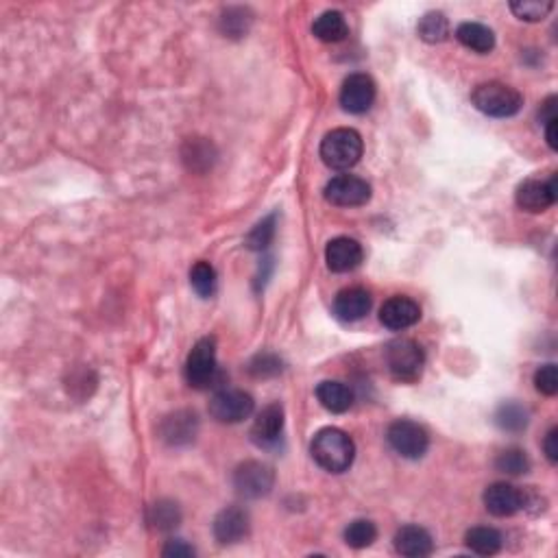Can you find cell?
<instances>
[{
	"instance_id": "6da1fadb",
	"label": "cell",
	"mask_w": 558,
	"mask_h": 558,
	"mask_svg": "<svg viewBox=\"0 0 558 558\" xmlns=\"http://www.w3.org/2000/svg\"><path fill=\"white\" fill-rule=\"evenodd\" d=\"M310 454L321 469L330 474H343L354 465L356 445L347 432L339 427H323L310 443Z\"/></svg>"
},
{
	"instance_id": "7a4b0ae2",
	"label": "cell",
	"mask_w": 558,
	"mask_h": 558,
	"mask_svg": "<svg viewBox=\"0 0 558 558\" xmlns=\"http://www.w3.org/2000/svg\"><path fill=\"white\" fill-rule=\"evenodd\" d=\"M471 103L476 105L477 112L491 116V118H511V116L519 114V109L524 107V97L512 85L489 82L480 83L471 92Z\"/></svg>"
},
{
	"instance_id": "3957f363",
	"label": "cell",
	"mask_w": 558,
	"mask_h": 558,
	"mask_svg": "<svg viewBox=\"0 0 558 558\" xmlns=\"http://www.w3.org/2000/svg\"><path fill=\"white\" fill-rule=\"evenodd\" d=\"M362 135L356 129L340 127L330 132L321 142V159L334 170H349L362 158Z\"/></svg>"
},
{
	"instance_id": "277c9868",
	"label": "cell",
	"mask_w": 558,
	"mask_h": 558,
	"mask_svg": "<svg viewBox=\"0 0 558 558\" xmlns=\"http://www.w3.org/2000/svg\"><path fill=\"white\" fill-rule=\"evenodd\" d=\"M386 366L401 384H412L421 378L425 366V351L416 340L397 339L386 347Z\"/></svg>"
},
{
	"instance_id": "5b68a950",
	"label": "cell",
	"mask_w": 558,
	"mask_h": 558,
	"mask_svg": "<svg viewBox=\"0 0 558 558\" xmlns=\"http://www.w3.org/2000/svg\"><path fill=\"white\" fill-rule=\"evenodd\" d=\"M386 441L401 459L408 460L424 459L427 447H430V436H427L425 427L410 419L393 421L386 430Z\"/></svg>"
},
{
	"instance_id": "8992f818",
	"label": "cell",
	"mask_w": 558,
	"mask_h": 558,
	"mask_svg": "<svg viewBox=\"0 0 558 558\" xmlns=\"http://www.w3.org/2000/svg\"><path fill=\"white\" fill-rule=\"evenodd\" d=\"M216 371H219V362H216V340L205 336L194 343L190 349L188 360H185V380L193 389H208L216 380Z\"/></svg>"
},
{
	"instance_id": "52a82bcc",
	"label": "cell",
	"mask_w": 558,
	"mask_h": 558,
	"mask_svg": "<svg viewBox=\"0 0 558 558\" xmlns=\"http://www.w3.org/2000/svg\"><path fill=\"white\" fill-rule=\"evenodd\" d=\"M255 410V401L246 391L223 389L210 399V415L219 424H240Z\"/></svg>"
},
{
	"instance_id": "ba28073f",
	"label": "cell",
	"mask_w": 558,
	"mask_h": 558,
	"mask_svg": "<svg viewBox=\"0 0 558 558\" xmlns=\"http://www.w3.org/2000/svg\"><path fill=\"white\" fill-rule=\"evenodd\" d=\"M234 486L246 500H260L275 486L273 467L258 460H246L234 471Z\"/></svg>"
},
{
	"instance_id": "9c48e42d",
	"label": "cell",
	"mask_w": 558,
	"mask_h": 558,
	"mask_svg": "<svg viewBox=\"0 0 558 558\" xmlns=\"http://www.w3.org/2000/svg\"><path fill=\"white\" fill-rule=\"evenodd\" d=\"M323 194L336 208H360L371 201V185L356 175H339L328 181Z\"/></svg>"
},
{
	"instance_id": "30bf717a",
	"label": "cell",
	"mask_w": 558,
	"mask_h": 558,
	"mask_svg": "<svg viewBox=\"0 0 558 558\" xmlns=\"http://www.w3.org/2000/svg\"><path fill=\"white\" fill-rule=\"evenodd\" d=\"M375 97H378L375 82L365 73L349 74L343 82V88H340V105H343L345 112L356 116L369 112L371 105L375 103Z\"/></svg>"
},
{
	"instance_id": "8fae6325",
	"label": "cell",
	"mask_w": 558,
	"mask_h": 558,
	"mask_svg": "<svg viewBox=\"0 0 558 558\" xmlns=\"http://www.w3.org/2000/svg\"><path fill=\"white\" fill-rule=\"evenodd\" d=\"M556 175H552L550 179H526L524 184H519L515 193L517 205L532 214L550 210L556 203Z\"/></svg>"
},
{
	"instance_id": "7c38bea8",
	"label": "cell",
	"mask_w": 558,
	"mask_h": 558,
	"mask_svg": "<svg viewBox=\"0 0 558 558\" xmlns=\"http://www.w3.org/2000/svg\"><path fill=\"white\" fill-rule=\"evenodd\" d=\"M421 319V308L415 299L406 295H395L391 299L384 301L380 310V321L384 328L399 331L408 330L412 325L419 323Z\"/></svg>"
},
{
	"instance_id": "4fadbf2b",
	"label": "cell",
	"mask_w": 558,
	"mask_h": 558,
	"mask_svg": "<svg viewBox=\"0 0 558 558\" xmlns=\"http://www.w3.org/2000/svg\"><path fill=\"white\" fill-rule=\"evenodd\" d=\"M362 258H365L362 245L349 236H339L325 246V262H328L331 273H349V270L358 269Z\"/></svg>"
},
{
	"instance_id": "5bb4252c",
	"label": "cell",
	"mask_w": 558,
	"mask_h": 558,
	"mask_svg": "<svg viewBox=\"0 0 558 558\" xmlns=\"http://www.w3.org/2000/svg\"><path fill=\"white\" fill-rule=\"evenodd\" d=\"M485 509L493 517H512L524 509V491L509 482H495L485 491Z\"/></svg>"
},
{
	"instance_id": "9a60e30c",
	"label": "cell",
	"mask_w": 558,
	"mask_h": 558,
	"mask_svg": "<svg viewBox=\"0 0 558 558\" xmlns=\"http://www.w3.org/2000/svg\"><path fill=\"white\" fill-rule=\"evenodd\" d=\"M197 432H199V419L193 410L173 412V415L164 416L162 425H159L162 441L173 447L193 443Z\"/></svg>"
},
{
	"instance_id": "2e32d148",
	"label": "cell",
	"mask_w": 558,
	"mask_h": 558,
	"mask_svg": "<svg viewBox=\"0 0 558 558\" xmlns=\"http://www.w3.org/2000/svg\"><path fill=\"white\" fill-rule=\"evenodd\" d=\"M214 537L220 545H234L249 535V515L245 509L229 506L216 515L214 519Z\"/></svg>"
},
{
	"instance_id": "e0dca14e",
	"label": "cell",
	"mask_w": 558,
	"mask_h": 558,
	"mask_svg": "<svg viewBox=\"0 0 558 558\" xmlns=\"http://www.w3.org/2000/svg\"><path fill=\"white\" fill-rule=\"evenodd\" d=\"M281 432H284V408L281 404H269L255 416L251 439L258 447H273L279 443Z\"/></svg>"
},
{
	"instance_id": "ac0fdd59",
	"label": "cell",
	"mask_w": 558,
	"mask_h": 558,
	"mask_svg": "<svg viewBox=\"0 0 558 558\" xmlns=\"http://www.w3.org/2000/svg\"><path fill=\"white\" fill-rule=\"evenodd\" d=\"M371 305H373V296L366 288L360 286H351V288L340 290L334 299V314L345 323H354V321L365 319L369 314Z\"/></svg>"
},
{
	"instance_id": "d6986e66",
	"label": "cell",
	"mask_w": 558,
	"mask_h": 558,
	"mask_svg": "<svg viewBox=\"0 0 558 558\" xmlns=\"http://www.w3.org/2000/svg\"><path fill=\"white\" fill-rule=\"evenodd\" d=\"M395 550L401 556L425 558L434 552V539L421 526H404L395 535Z\"/></svg>"
},
{
	"instance_id": "ffe728a7",
	"label": "cell",
	"mask_w": 558,
	"mask_h": 558,
	"mask_svg": "<svg viewBox=\"0 0 558 558\" xmlns=\"http://www.w3.org/2000/svg\"><path fill=\"white\" fill-rule=\"evenodd\" d=\"M316 399L328 412L343 415L354 404V391L339 380H325L316 386Z\"/></svg>"
},
{
	"instance_id": "44dd1931",
	"label": "cell",
	"mask_w": 558,
	"mask_h": 558,
	"mask_svg": "<svg viewBox=\"0 0 558 558\" xmlns=\"http://www.w3.org/2000/svg\"><path fill=\"white\" fill-rule=\"evenodd\" d=\"M456 39L465 48L474 50V53L486 55L495 48V33L491 31L486 24L480 22H462L456 29Z\"/></svg>"
},
{
	"instance_id": "7402d4cb",
	"label": "cell",
	"mask_w": 558,
	"mask_h": 558,
	"mask_svg": "<svg viewBox=\"0 0 558 558\" xmlns=\"http://www.w3.org/2000/svg\"><path fill=\"white\" fill-rule=\"evenodd\" d=\"M313 33L314 38L321 39V42L336 44L343 42L347 35H349V27H347V20L343 13L336 12V9H330V12H323L314 20Z\"/></svg>"
},
{
	"instance_id": "603a6c76",
	"label": "cell",
	"mask_w": 558,
	"mask_h": 558,
	"mask_svg": "<svg viewBox=\"0 0 558 558\" xmlns=\"http://www.w3.org/2000/svg\"><path fill=\"white\" fill-rule=\"evenodd\" d=\"M465 543L471 552H476V554L493 556L502 550L504 539H502L500 530H495V528L476 526L465 535Z\"/></svg>"
},
{
	"instance_id": "cb8c5ba5",
	"label": "cell",
	"mask_w": 558,
	"mask_h": 558,
	"mask_svg": "<svg viewBox=\"0 0 558 558\" xmlns=\"http://www.w3.org/2000/svg\"><path fill=\"white\" fill-rule=\"evenodd\" d=\"M147 521L150 528L159 532H170L181 524V511L175 502L162 500L158 504H153L147 512Z\"/></svg>"
},
{
	"instance_id": "d4e9b609",
	"label": "cell",
	"mask_w": 558,
	"mask_h": 558,
	"mask_svg": "<svg viewBox=\"0 0 558 558\" xmlns=\"http://www.w3.org/2000/svg\"><path fill=\"white\" fill-rule=\"evenodd\" d=\"M416 33L427 44H441L445 42L450 35V22H447L445 13L441 12H427L424 18L416 24Z\"/></svg>"
},
{
	"instance_id": "484cf974",
	"label": "cell",
	"mask_w": 558,
	"mask_h": 558,
	"mask_svg": "<svg viewBox=\"0 0 558 558\" xmlns=\"http://www.w3.org/2000/svg\"><path fill=\"white\" fill-rule=\"evenodd\" d=\"M495 424L500 430L512 432V434L524 432L528 427V410L515 401H506L495 412Z\"/></svg>"
},
{
	"instance_id": "4316f807",
	"label": "cell",
	"mask_w": 558,
	"mask_h": 558,
	"mask_svg": "<svg viewBox=\"0 0 558 558\" xmlns=\"http://www.w3.org/2000/svg\"><path fill=\"white\" fill-rule=\"evenodd\" d=\"M530 459H528L526 451L519 450V447H509V450L500 451L495 459V469L509 476H524L530 471Z\"/></svg>"
},
{
	"instance_id": "83f0119b",
	"label": "cell",
	"mask_w": 558,
	"mask_h": 558,
	"mask_svg": "<svg viewBox=\"0 0 558 558\" xmlns=\"http://www.w3.org/2000/svg\"><path fill=\"white\" fill-rule=\"evenodd\" d=\"M184 162L193 170H205L214 162V147L205 140L194 138L185 142L184 149Z\"/></svg>"
},
{
	"instance_id": "f1b7e54d",
	"label": "cell",
	"mask_w": 558,
	"mask_h": 558,
	"mask_svg": "<svg viewBox=\"0 0 558 558\" xmlns=\"http://www.w3.org/2000/svg\"><path fill=\"white\" fill-rule=\"evenodd\" d=\"M378 539V528L369 519H356L345 528V543L354 550H365Z\"/></svg>"
},
{
	"instance_id": "f546056e",
	"label": "cell",
	"mask_w": 558,
	"mask_h": 558,
	"mask_svg": "<svg viewBox=\"0 0 558 558\" xmlns=\"http://www.w3.org/2000/svg\"><path fill=\"white\" fill-rule=\"evenodd\" d=\"M190 284H193L194 293L203 299L212 296L216 293V270L214 266L205 260H201L190 269Z\"/></svg>"
},
{
	"instance_id": "4dcf8cb0",
	"label": "cell",
	"mask_w": 558,
	"mask_h": 558,
	"mask_svg": "<svg viewBox=\"0 0 558 558\" xmlns=\"http://www.w3.org/2000/svg\"><path fill=\"white\" fill-rule=\"evenodd\" d=\"M554 9V3L550 0H517V3H511V12L515 13L519 20H526V22H541L550 16V12Z\"/></svg>"
},
{
	"instance_id": "1f68e13d",
	"label": "cell",
	"mask_w": 558,
	"mask_h": 558,
	"mask_svg": "<svg viewBox=\"0 0 558 558\" xmlns=\"http://www.w3.org/2000/svg\"><path fill=\"white\" fill-rule=\"evenodd\" d=\"M275 231H278V214L266 216V219L260 220V223L251 229V234L246 236V246L253 251L269 249V245L273 243L275 238Z\"/></svg>"
},
{
	"instance_id": "d6a6232c",
	"label": "cell",
	"mask_w": 558,
	"mask_h": 558,
	"mask_svg": "<svg viewBox=\"0 0 558 558\" xmlns=\"http://www.w3.org/2000/svg\"><path fill=\"white\" fill-rule=\"evenodd\" d=\"M251 24L249 12L243 7H229L220 18V31L227 38H243Z\"/></svg>"
},
{
	"instance_id": "836d02e7",
	"label": "cell",
	"mask_w": 558,
	"mask_h": 558,
	"mask_svg": "<svg viewBox=\"0 0 558 558\" xmlns=\"http://www.w3.org/2000/svg\"><path fill=\"white\" fill-rule=\"evenodd\" d=\"M249 373L253 378H273L281 373V360L275 354H258L249 362Z\"/></svg>"
},
{
	"instance_id": "e575fe53",
	"label": "cell",
	"mask_w": 558,
	"mask_h": 558,
	"mask_svg": "<svg viewBox=\"0 0 558 558\" xmlns=\"http://www.w3.org/2000/svg\"><path fill=\"white\" fill-rule=\"evenodd\" d=\"M535 389L541 395L554 397L558 393V369L556 365H543L541 369H537L535 373Z\"/></svg>"
},
{
	"instance_id": "d590c367",
	"label": "cell",
	"mask_w": 558,
	"mask_h": 558,
	"mask_svg": "<svg viewBox=\"0 0 558 558\" xmlns=\"http://www.w3.org/2000/svg\"><path fill=\"white\" fill-rule=\"evenodd\" d=\"M543 451H545L547 460H550L552 465H556L558 462V430L556 427H552V430L545 434V441H543Z\"/></svg>"
},
{
	"instance_id": "8d00e7d4",
	"label": "cell",
	"mask_w": 558,
	"mask_h": 558,
	"mask_svg": "<svg viewBox=\"0 0 558 558\" xmlns=\"http://www.w3.org/2000/svg\"><path fill=\"white\" fill-rule=\"evenodd\" d=\"M162 554L164 556H175V558H179V556H194V547L188 545V543L175 539V541H168V545L164 547Z\"/></svg>"
},
{
	"instance_id": "74e56055",
	"label": "cell",
	"mask_w": 558,
	"mask_h": 558,
	"mask_svg": "<svg viewBox=\"0 0 558 558\" xmlns=\"http://www.w3.org/2000/svg\"><path fill=\"white\" fill-rule=\"evenodd\" d=\"M543 124H545L547 147H550L552 150H556V149H558V144H556V127H558V120H556V118H552V120H547V123H543Z\"/></svg>"
},
{
	"instance_id": "f35d334b",
	"label": "cell",
	"mask_w": 558,
	"mask_h": 558,
	"mask_svg": "<svg viewBox=\"0 0 558 558\" xmlns=\"http://www.w3.org/2000/svg\"><path fill=\"white\" fill-rule=\"evenodd\" d=\"M539 118L543 120V123L556 118V97H550L545 103H543V112H539Z\"/></svg>"
}]
</instances>
